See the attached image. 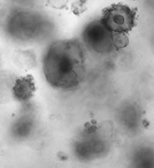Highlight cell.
Here are the masks:
<instances>
[{
  "instance_id": "cell-1",
  "label": "cell",
  "mask_w": 154,
  "mask_h": 168,
  "mask_svg": "<svg viewBox=\"0 0 154 168\" xmlns=\"http://www.w3.org/2000/svg\"><path fill=\"white\" fill-rule=\"evenodd\" d=\"M47 82L56 88L71 89L82 83L85 75V56L75 40H60L47 49L43 62Z\"/></svg>"
},
{
  "instance_id": "cell-2",
  "label": "cell",
  "mask_w": 154,
  "mask_h": 168,
  "mask_svg": "<svg viewBox=\"0 0 154 168\" xmlns=\"http://www.w3.org/2000/svg\"><path fill=\"white\" fill-rule=\"evenodd\" d=\"M137 9L124 4H113L102 10L101 25L112 35H127L136 26Z\"/></svg>"
}]
</instances>
